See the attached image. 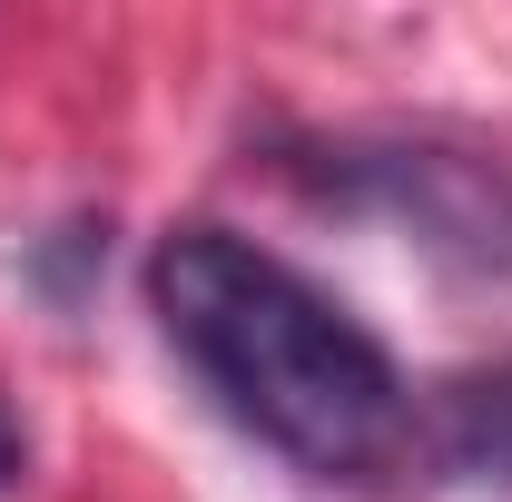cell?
Returning <instances> with one entry per match:
<instances>
[{
    "mask_svg": "<svg viewBox=\"0 0 512 502\" xmlns=\"http://www.w3.org/2000/svg\"><path fill=\"white\" fill-rule=\"evenodd\" d=\"M30 473V443H20V424H10V404H0V493Z\"/></svg>",
    "mask_w": 512,
    "mask_h": 502,
    "instance_id": "cell-4",
    "label": "cell"
},
{
    "mask_svg": "<svg viewBox=\"0 0 512 502\" xmlns=\"http://www.w3.org/2000/svg\"><path fill=\"white\" fill-rule=\"evenodd\" d=\"M444 453H453V463H473V473H503V483H512V365L444 394Z\"/></svg>",
    "mask_w": 512,
    "mask_h": 502,
    "instance_id": "cell-3",
    "label": "cell"
},
{
    "mask_svg": "<svg viewBox=\"0 0 512 502\" xmlns=\"http://www.w3.org/2000/svg\"><path fill=\"white\" fill-rule=\"evenodd\" d=\"M148 306H158V335L188 355V375L227 404V424L256 434L276 463H296L306 483L375 493L414 473L424 414L404 365L256 237L207 217L168 227L148 247Z\"/></svg>",
    "mask_w": 512,
    "mask_h": 502,
    "instance_id": "cell-1",
    "label": "cell"
},
{
    "mask_svg": "<svg viewBox=\"0 0 512 502\" xmlns=\"http://www.w3.org/2000/svg\"><path fill=\"white\" fill-rule=\"evenodd\" d=\"M296 188L404 227L453 276H512V168L463 138H325L296 148Z\"/></svg>",
    "mask_w": 512,
    "mask_h": 502,
    "instance_id": "cell-2",
    "label": "cell"
}]
</instances>
